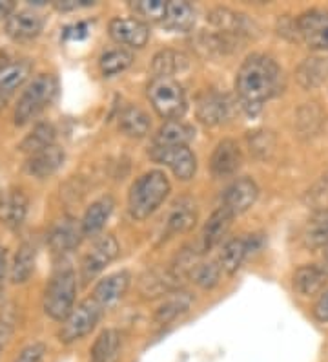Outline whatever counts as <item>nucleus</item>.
<instances>
[{"label":"nucleus","mask_w":328,"mask_h":362,"mask_svg":"<svg viewBox=\"0 0 328 362\" xmlns=\"http://www.w3.org/2000/svg\"><path fill=\"white\" fill-rule=\"evenodd\" d=\"M284 76L277 61L265 53H252L243 61L236 76L239 105L248 115H257L265 103L283 92Z\"/></svg>","instance_id":"nucleus-1"},{"label":"nucleus","mask_w":328,"mask_h":362,"mask_svg":"<svg viewBox=\"0 0 328 362\" xmlns=\"http://www.w3.org/2000/svg\"><path fill=\"white\" fill-rule=\"evenodd\" d=\"M171 185L162 170H150L130 187L128 192V211L137 221H145L162 205L170 194Z\"/></svg>","instance_id":"nucleus-2"},{"label":"nucleus","mask_w":328,"mask_h":362,"mask_svg":"<svg viewBox=\"0 0 328 362\" xmlns=\"http://www.w3.org/2000/svg\"><path fill=\"white\" fill-rule=\"evenodd\" d=\"M57 93L59 79L53 74H39L37 77H33L15 106V124L24 127L35 117H39L55 101Z\"/></svg>","instance_id":"nucleus-3"},{"label":"nucleus","mask_w":328,"mask_h":362,"mask_svg":"<svg viewBox=\"0 0 328 362\" xmlns=\"http://www.w3.org/2000/svg\"><path fill=\"white\" fill-rule=\"evenodd\" d=\"M77 296V274L70 265L57 267L51 274L46 291H44L42 308L49 318L62 322L75 308Z\"/></svg>","instance_id":"nucleus-4"},{"label":"nucleus","mask_w":328,"mask_h":362,"mask_svg":"<svg viewBox=\"0 0 328 362\" xmlns=\"http://www.w3.org/2000/svg\"><path fill=\"white\" fill-rule=\"evenodd\" d=\"M146 95L162 119L175 121L186 112V95L179 81L174 77H153L146 88Z\"/></svg>","instance_id":"nucleus-5"},{"label":"nucleus","mask_w":328,"mask_h":362,"mask_svg":"<svg viewBox=\"0 0 328 362\" xmlns=\"http://www.w3.org/2000/svg\"><path fill=\"white\" fill-rule=\"evenodd\" d=\"M102 315V308L93 300V296L84 298L71 310V313L62 320L59 329V340L62 344H73L77 340L84 339L95 329Z\"/></svg>","instance_id":"nucleus-6"},{"label":"nucleus","mask_w":328,"mask_h":362,"mask_svg":"<svg viewBox=\"0 0 328 362\" xmlns=\"http://www.w3.org/2000/svg\"><path fill=\"white\" fill-rule=\"evenodd\" d=\"M119 252H121V247L114 234H102L101 238H97L90 251L84 255L83 264H80L83 282L87 284L95 279L97 274H101L119 257Z\"/></svg>","instance_id":"nucleus-7"},{"label":"nucleus","mask_w":328,"mask_h":362,"mask_svg":"<svg viewBox=\"0 0 328 362\" xmlns=\"http://www.w3.org/2000/svg\"><path fill=\"white\" fill-rule=\"evenodd\" d=\"M148 154L155 163L170 168L177 180L190 181L195 176L197 158L188 146H152Z\"/></svg>","instance_id":"nucleus-8"},{"label":"nucleus","mask_w":328,"mask_h":362,"mask_svg":"<svg viewBox=\"0 0 328 362\" xmlns=\"http://www.w3.org/2000/svg\"><path fill=\"white\" fill-rule=\"evenodd\" d=\"M299 40L308 48L328 52V9H310L296 18Z\"/></svg>","instance_id":"nucleus-9"},{"label":"nucleus","mask_w":328,"mask_h":362,"mask_svg":"<svg viewBox=\"0 0 328 362\" xmlns=\"http://www.w3.org/2000/svg\"><path fill=\"white\" fill-rule=\"evenodd\" d=\"M262 245L261 234H248L246 238H232L228 240L219 252L217 264L221 265V271L228 276L236 274L241 269L243 262L246 260L252 251H257Z\"/></svg>","instance_id":"nucleus-10"},{"label":"nucleus","mask_w":328,"mask_h":362,"mask_svg":"<svg viewBox=\"0 0 328 362\" xmlns=\"http://www.w3.org/2000/svg\"><path fill=\"white\" fill-rule=\"evenodd\" d=\"M233 114V101L230 95L208 90L197 99V119L208 127L226 123Z\"/></svg>","instance_id":"nucleus-11"},{"label":"nucleus","mask_w":328,"mask_h":362,"mask_svg":"<svg viewBox=\"0 0 328 362\" xmlns=\"http://www.w3.org/2000/svg\"><path fill=\"white\" fill-rule=\"evenodd\" d=\"M109 37L121 46L140 49L148 45L150 28L148 24L139 21L137 17L130 18H114L108 26Z\"/></svg>","instance_id":"nucleus-12"},{"label":"nucleus","mask_w":328,"mask_h":362,"mask_svg":"<svg viewBox=\"0 0 328 362\" xmlns=\"http://www.w3.org/2000/svg\"><path fill=\"white\" fill-rule=\"evenodd\" d=\"M83 229H80V221H77L71 216H62L51 226L48 234V245L53 255L64 257L68 252L79 247L80 238H83Z\"/></svg>","instance_id":"nucleus-13"},{"label":"nucleus","mask_w":328,"mask_h":362,"mask_svg":"<svg viewBox=\"0 0 328 362\" xmlns=\"http://www.w3.org/2000/svg\"><path fill=\"white\" fill-rule=\"evenodd\" d=\"M233 218L236 216H233L228 209H224L223 205L208 218V221H206L205 227H202L201 234H199V238L193 243V249H195L199 257H201V255H206L208 251H212V249L226 236V233L230 230V227H232Z\"/></svg>","instance_id":"nucleus-14"},{"label":"nucleus","mask_w":328,"mask_h":362,"mask_svg":"<svg viewBox=\"0 0 328 362\" xmlns=\"http://www.w3.org/2000/svg\"><path fill=\"white\" fill-rule=\"evenodd\" d=\"M28 207H30V199L22 189L9 187L0 190V223L8 229H20L28 216Z\"/></svg>","instance_id":"nucleus-15"},{"label":"nucleus","mask_w":328,"mask_h":362,"mask_svg":"<svg viewBox=\"0 0 328 362\" xmlns=\"http://www.w3.org/2000/svg\"><path fill=\"white\" fill-rule=\"evenodd\" d=\"M33 70V62L26 57H11L0 53V95H9L26 83Z\"/></svg>","instance_id":"nucleus-16"},{"label":"nucleus","mask_w":328,"mask_h":362,"mask_svg":"<svg viewBox=\"0 0 328 362\" xmlns=\"http://www.w3.org/2000/svg\"><path fill=\"white\" fill-rule=\"evenodd\" d=\"M197 216H199V212H197V207L192 199H177V202L171 205L170 212L166 214V220H164V230H162L161 243L174 238L177 234L192 230L193 226L197 223Z\"/></svg>","instance_id":"nucleus-17"},{"label":"nucleus","mask_w":328,"mask_h":362,"mask_svg":"<svg viewBox=\"0 0 328 362\" xmlns=\"http://www.w3.org/2000/svg\"><path fill=\"white\" fill-rule=\"evenodd\" d=\"M131 284V274L128 271H117L108 274L106 279L99 280L93 287V300L101 305L102 310H109L123 300Z\"/></svg>","instance_id":"nucleus-18"},{"label":"nucleus","mask_w":328,"mask_h":362,"mask_svg":"<svg viewBox=\"0 0 328 362\" xmlns=\"http://www.w3.org/2000/svg\"><path fill=\"white\" fill-rule=\"evenodd\" d=\"M257 183L252 177H239L224 190L223 207L232 212L233 216H239L257 202Z\"/></svg>","instance_id":"nucleus-19"},{"label":"nucleus","mask_w":328,"mask_h":362,"mask_svg":"<svg viewBox=\"0 0 328 362\" xmlns=\"http://www.w3.org/2000/svg\"><path fill=\"white\" fill-rule=\"evenodd\" d=\"M44 18L35 11H15L6 18V33L17 42H28L33 40L42 33Z\"/></svg>","instance_id":"nucleus-20"},{"label":"nucleus","mask_w":328,"mask_h":362,"mask_svg":"<svg viewBox=\"0 0 328 362\" xmlns=\"http://www.w3.org/2000/svg\"><path fill=\"white\" fill-rule=\"evenodd\" d=\"M241 163H243V154H241V148L237 145V141H233V139H223V141L217 143L210 159L212 174L215 177L232 176V174H236L239 170Z\"/></svg>","instance_id":"nucleus-21"},{"label":"nucleus","mask_w":328,"mask_h":362,"mask_svg":"<svg viewBox=\"0 0 328 362\" xmlns=\"http://www.w3.org/2000/svg\"><path fill=\"white\" fill-rule=\"evenodd\" d=\"M64 148H61L59 145H53L37 152V154H31L28 158L26 165H24V170L30 176L37 177V180H46V177L57 173L59 168L62 167V163H64Z\"/></svg>","instance_id":"nucleus-22"},{"label":"nucleus","mask_w":328,"mask_h":362,"mask_svg":"<svg viewBox=\"0 0 328 362\" xmlns=\"http://www.w3.org/2000/svg\"><path fill=\"white\" fill-rule=\"evenodd\" d=\"M115 209L114 196H102V198L95 199L90 207L84 212L83 221H80V229H83L84 236H95L97 233H101L102 227L106 226L108 218L111 216V212Z\"/></svg>","instance_id":"nucleus-23"},{"label":"nucleus","mask_w":328,"mask_h":362,"mask_svg":"<svg viewBox=\"0 0 328 362\" xmlns=\"http://www.w3.org/2000/svg\"><path fill=\"white\" fill-rule=\"evenodd\" d=\"M328 282V273L320 265H301L293 273V289L303 296L320 295Z\"/></svg>","instance_id":"nucleus-24"},{"label":"nucleus","mask_w":328,"mask_h":362,"mask_svg":"<svg viewBox=\"0 0 328 362\" xmlns=\"http://www.w3.org/2000/svg\"><path fill=\"white\" fill-rule=\"evenodd\" d=\"M208 23L215 28V31H223V33H230L239 39L250 33V21L245 15L236 13L228 8H215L208 13Z\"/></svg>","instance_id":"nucleus-25"},{"label":"nucleus","mask_w":328,"mask_h":362,"mask_svg":"<svg viewBox=\"0 0 328 362\" xmlns=\"http://www.w3.org/2000/svg\"><path fill=\"white\" fill-rule=\"evenodd\" d=\"M123 349V333L119 329H104L97 337L90 351V362H119Z\"/></svg>","instance_id":"nucleus-26"},{"label":"nucleus","mask_w":328,"mask_h":362,"mask_svg":"<svg viewBox=\"0 0 328 362\" xmlns=\"http://www.w3.org/2000/svg\"><path fill=\"white\" fill-rule=\"evenodd\" d=\"M195 137V130L183 121H166L153 137V146H188Z\"/></svg>","instance_id":"nucleus-27"},{"label":"nucleus","mask_w":328,"mask_h":362,"mask_svg":"<svg viewBox=\"0 0 328 362\" xmlns=\"http://www.w3.org/2000/svg\"><path fill=\"white\" fill-rule=\"evenodd\" d=\"M298 83L305 90H314L328 81V57H308L296 71Z\"/></svg>","instance_id":"nucleus-28"},{"label":"nucleus","mask_w":328,"mask_h":362,"mask_svg":"<svg viewBox=\"0 0 328 362\" xmlns=\"http://www.w3.org/2000/svg\"><path fill=\"white\" fill-rule=\"evenodd\" d=\"M164 28L170 31H192L195 26V9L190 2H183V0H171L168 2L166 17L162 21Z\"/></svg>","instance_id":"nucleus-29"},{"label":"nucleus","mask_w":328,"mask_h":362,"mask_svg":"<svg viewBox=\"0 0 328 362\" xmlns=\"http://www.w3.org/2000/svg\"><path fill=\"white\" fill-rule=\"evenodd\" d=\"M152 129V121L145 110H140L139 106H126L121 115H119V130L128 137L140 139Z\"/></svg>","instance_id":"nucleus-30"},{"label":"nucleus","mask_w":328,"mask_h":362,"mask_svg":"<svg viewBox=\"0 0 328 362\" xmlns=\"http://www.w3.org/2000/svg\"><path fill=\"white\" fill-rule=\"evenodd\" d=\"M37 262V247L33 243L24 242L18 247L15 260L9 269V280L13 284H24L31 279V274L35 271Z\"/></svg>","instance_id":"nucleus-31"},{"label":"nucleus","mask_w":328,"mask_h":362,"mask_svg":"<svg viewBox=\"0 0 328 362\" xmlns=\"http://www.w3.org/2000/svg\"><path fill=\"white\" fill-rule=\"evenodd\" d=\"M305 243L312 251L328 247V207L315 211L305 229Z\"/></svg>","instance_id":"nucleus-32"},{"label":"nucleus","mask_w":328,"mask_h":362,"mask_svg":"<svg viewBox=\"0 0 328 362\" xmlns=\"http://www.w3.org/2000/svg\"><path fill=\"white\" fill-rule=\"evenodd\" d=\"M193 302V296L186 291H175L168 296L166 300L159 305V310L155 311V322L164 326V324L174 322L175 318L181 317L183 313L190 310V305Z\"/></svg>","instance_id":"nucleus-33"},{"label":"nucleus","mask_w":328,"mask_h":362,"mask_svg":"<svg viewBox=\"0 0 328 362\" xmlns=\"http://www.w3.org/2000/svg\"><path fill=\"white\" fill-rule=\"evenodd\" d=\"M55 137H57V130H55V127L51 123H39L22 139L18 148H20V152H24L28 156L37 154V152L55 145Z\"/></svg>","instance_id":"nucleus-34"},{"label":"nucleus","mask_w":328,"mask_h":362,"mask_svg":"<svg viewBox=\"0 0 328 362\" xmlns=\"http://www.w3.org/2000/svg\"><path fill=\"white\" fill-rule=\"evenodd\" d=\"M186 64H188V57L184 53L174 52V49H162L153 57V77H174V74L186 68Z\"/></svg>","instance_id":"nucleus-35"},{"label":"nucleus","mask_w":328,"mask_h":362,"mask_svg":"<svg viewBox=\"0 0 328 362\" xmlns=\"http://www.w3.org/2000/svg\"><path fill=\"white\" fill-rule=\"evenodd\" d=\"M131 62H133V55L128 49H109V52L102 53L101 59H99V68H101L104 77H114L128 70Z\"/></svg>","instance_id":"nucleus-36"},{"label":"nucleus","mask_w":328,"mask_h":362,"mask_svg":"<svg viewBox=\"0 0 328 362\" xmlns=\"http://www.w3.org/2000/svg\"><path fill=\"white\" fill-rule=\"evenodd\" d=\"M168 2L164 0H137L130 2V9L135 15H139V21L146 23H162L166 17Z\"/></svg>","instance_id":"nucleus-37"},{"label":"nucleus","mask_w":328,"mask_h":362,"mask_svg":"<svg viewBox=\"0 0 328 362\" xmlns=\"http://www.w3.org/2000/svg\"><path fill=\"white\" fill-rule=\"evenodd\" d=\"M221 265L217 262H202V264H197L195 267L190 273V279L197 284V286L205 289V291H210L221 282Z\"/></svg>","instance_id":"nucleus-38"},{"label":"nucleus","mask_w":328,"mask_h":362,"mask_svg":"<svg viewBox=\"0 0 328 362\" xmlns=\"http://www.w3.org/2000/svg\"><path fill=\"white\" fill-rule=\"evenodd\" d=\"M248 143L250 151L261 159L270 158V154L274 152V148H276V137H274L272 132H268V130H257V132L254 134L250 132Z\"/></svg>","instance_id":"nucleus-39"},{"label":"nucleus","mask_w":328,"mask_h":362,"mask_svg":"<svg viewBox=\"0 0 328 362\" xmlns=\"http://www.w3.org/2000/svg\"><path fill=\"white\" fill-rule=\"evenodd\" d=\"M46 351H48V348L44 342H33V344L22 349L15 362H42Z\"/></svg>","instance_id":"nucleus-40"},{"label":"nucleus","mask_w":328,"mask_h":362,"mask_svg":"<svg viewBox=\"0 0 328 362\" xmlns=\"http://www.w3.org/2000/svg\"><path fill=\"white\" fill-rule=\"evenodd\" d=\"M90 35V28H87L86 23H77V24H71V26L64 28V37L66 40H83Z\"/></svg>","instance_id":"nucleus-41"},{"label":"nucleus","mask_w":328,"mask_h":362,"mask_svg":"<svg viewBox=\"0 0 328 362\" xmlns=\"http://www.w3.org/2000/svg\"><path fill=\"white\" fill-rule=\"evenodd\" d=\"M93 4H95L93 0H59V2H53V8L66 13V11H75V9L87 8Z\"/></svg>","instance_id":"nucleus-42"},{"label":"nucleus","mask_w":328,"mask_h":362,"mask_svg":"<svg viewBox=\"0 0 328 362\" xmlns=\"http://www.w3.org/2000/svg\"><path fill=\"white\" fill-rule=\"evenodd\" d=\"M314 315L321 322H328V291H324L320 296V300L314 305Z\"/></svg>","instance_id":"nucleus-43"},{"label":"nucleus","mask_w":328,"mask_h":362,"mask_svg":"<svg viewBox=\"0 0 328 362\" xmlns=\"http://www.w3.org/2000/svg\"><path fill=\"white\" fill-rule=\"evenodd\" d=\"M6 271H8V260H6V251H4V247L0 245V300L4 298Z\"/></svg>","instance_id":"nucleus-44"},{"label":"nucleus","mask_w":328,"mask_h":362,"mask_svg":"<svg viewBox=\"0 0 328 362\" xmlns=\"http://www.w3.org/2000/svg\"><path fill=\"white\" fill-rule=\"evenodd\" d=\"M11 13H15V2L0 0V18H8Z\"/></svg>","instance_id":"nucleus-45"},{"label":"nucleus","mask_w":328,"mask_h":362,"mask_svg":"<svg viewBox=\"0 0 328 362\" xmlns=\"http://www.w3.org/2000/svg\"><path fill=\"white\" fill-rule=\"evenodd\" d=\"M324 264H327L324 267H327V271H328V247L324 249Z\"/></svg>","instance_id":"nucleus-46"},{"label":"nucleus","mask_w":328,"mask_h":362,"mask_svg":"<svg viewBox=\"0 0 328 362\" xmlns=\"http://www.w3.org/2000/svg\"><path fill=\"white\" fill-rule=\"evenodd\" d=\"M0 349H2V332H0Z\"/></svg>","instance_id":"nucleus-47"}]
</instances>
